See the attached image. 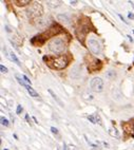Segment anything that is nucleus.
Here are the masks:
<instances>
[{
    "instance_id": "obj_20",
    "label": "nucleus",
    "mask_w": 134,
    "mask_h": 150,
    "mask_svg": "<svg viewBox=\"0 0 134 150\" xmlns=\"http://www.w3.org/2000/svg\"><path fill=\"white\" fill-rule=\"evenodd\" d=\"M130 3H131V4H132V6H133V8H134V3H133V2H130Z\"/></svg>"
},
{
    "instance_id": "obj_15",
    "label": "nucleus",
    "mask_w": 134,
    "mask_h": 150,
    "mask_svg": "<svg viewBox=\"0 0 134 150\" xmlns=\"http://www.w3.org/2000/svg\"><path fill=\"white\" fill-rule=\"evenodd\" d=\"M22 77H23V79H24V81H25V83H30V85H31V81H30V79L27 77V76H24V75H23Z\"/></svg>"
},
{
    "instance_id": "obj_18",
    "label": "nucleus",
    "mask_w": 134,
    "mask_h": 150,
    "mask_svg": "<svg viewBox=\"0 0 134 150\" xmlns=\"http://www.w3.org/2000/svg\"><path fill=\"white\" fill-rule=\"evenodd\" d=\"M118 16L121 17V20H123V22H126V23H128V21H126V19L123 18V16H121V15H118Z\"/></svg>"
},
{
    "instance_id": "obj_1",
    "label": "nucleus",
    "mask_w": 134,
    "mask_h": 150,
    "mask_svg": "<svg viewBox=\"0 0 134 150\" xmlns=\"http://www.w3.org/2000/svg\"><path fill=\"white\" fill-rule=\"evenodd\" d=\"M48 47H49V50L51 52H53L55 54H60L64 51L66 43H64L63 39L61 37H56L49 42Z\"/></svg>"
},
{
    "instance_id": "obj_21",
    "label": "nucleus",
    "mask_w": 134,
    "mask_h": 150,
    "mask_svg": "<svg viewBox=\"0 0 134 150\" xmlns=\"http://www.w3.org/2000/svg\"><path fill=\"white\" fill-rule=\"evenodd\" d=\"M133 134H134V127H133Z\"/></svg>"
},
{
    "instance_id": "obj_10",
    "label": "nucleus",
    "mask_w": 134,
    "mask_h": 150,
    "mask_svg": "<svg viewBox=\"0 0 134 150\" xmlns=\"http://www.w3.org/2000/svg\"><path fill=\"white\" fill-rule=\"evenodd\" d=\"M49 93L51 94L52 96H53V97H54V99H56V102H57V103H58V104H59V105H60V106H63V105H62V103H61V102H60V100H59V99H58V98H57V96H56V95H55V94H54V93H53V92H52V91H51V90H49Z\"/></svg>"
},
{
    "instance_id": "obj_9",
    "label": "nucleus",
    "mask_w": 134,
    "mask_h": 150,
    "mask_svg": "<svg viewBox=\"0 0 134 150\" xmlns=\"http://www.w3.org/2000/svg\"><path fill=\"white\" fill-rule=\"evenodd\" d=\"M109 133H110L112 137H119V133H118L117 130H116L115 128H110V129H109Z\"/></svg>"
},
{
    "instance_id": "obj_16",
    "label": "nucleus",
    "mask_w": 134,
    "mask_h": 150,
    "mask_svg": "<svg viewBox=\"0 0 134 150\" xmlns=\"http://www.w3.org/2000/svg\"><path fill=\"white\" fill-rule=\"evenodd\" d=\"M22 111V107H21V105H18V107H17V113H20Z\"/></svg>"
},
{
    "instance_id": "obj_22",
    "label": "nucleus",
    "mask_w": 134,
    "mask_h": 150,
    "mask_svg": "<svg viewBox=\"0 0 134 150\" xmlns=\"http://www.w3.org/2000/svg\"><path fill=\"white\" fill-rule=\"evenodd\" d=\"M133 34H134V31H133Z\"/></svg>"
},
{
    "instance_id": "obj_12",
    "label": "nucleus",
    "mask_w": 134,
    "mask_h": 150,
    "mask_svg": "<svg viewBox=\"0 0 134 150\" xmlns=\"http://www.w3.org/2000/svg\"><path fill=\"white\" fill-rule=\"evenodd\" d=\"M1 124H2L3 126H6V127H8V121L6 120V118L1 117Z\"/></svg>"
},
{
    "instance_id": "obj_5",
    "label": "nucleus",
    "mask_w": 134,
    "mask_h": 150,
    "mask_svg": "<svg viewBox=\"0 0 134 150\" xmlns=\"http://www.w3.org/2000/svg\"><path fill=\"white\" fill-rule=\"evenodd\" d=\"M38 8L40 10L41 6L39 4H34L28 10V13H29L30 16H37V15H39L41 13V12H38Z\"/></svg>"
},
{
    "instance_id": "obj_4",
    "label": "nucleus",
    "mask_w": 134,
    "mask_h": 150,
    "mask_svg": "<svg viewBox=\"0 0 134 150\" xmlns=\"http://www.w3.org/2000/svg\"><path fill=\"white\" fill-rule=\"evenodd\" d=\"M90 87L94 92H102L104 90V81L100 77H94L92 78Z\"/></svg>"
},
{
    "instance_id": "obj_6",
    "label": "nucleus",
    "mask_w": 134,
    "mask_h": 150,
    "mask_svg": "<svg viewBox=\"0 0 134 150\" xmlns=\"http://www.w3.org/2000/svg\"><path fill=\"white\" fill-rule=\"evenodd\" d=\"M57 19H58L59 21L64 22V23H69L70 22V18L67 15H63V14H58L57 15Z\"/></svg>"
},
{
    "instance_id": "obj_7",
    "label": "nucleus",
    "mask_w": 134,
    "mask_h": 150,
    "mask_svg": "<svg viewBox=\"0 0 134 150\" xmlns=\"http://www.w3.org/2000/svg\"><path fill=\"white\" fill-rule=\"evenodd\" d=\"M27 88V90H28V92L30 93V95H32L33 97H39V95H38V93L37 92L34 90V89L32 88V87H30V86H27L25 87Z\"/></svg>"
},
{
    "instance_id": "obj_19",
    "label": "nucleus",
    "mask_w": 134,
    "mask_h": 150,
    "mask_svg": "<svg viewBox=\"0 0 134 150\" xmlns=\"http://www.w3.org/2000/svg\"><path fill=\"white\" fill-rule=\"evenodd\" d=\"M129 18H130V19H134V15H133V14H132V13L129 14Z\"/></svg>"
},
{
    "instance_id": "obj_8",
    "label": "nucleus",
    "mask_w": 134,
    "mask_h": 150,
    "mask_svg": "<svg viewBox=\"0 0 134 150\" xmlns=\"http://www.w3.org/2000/svg\"><path fill=\"white\" fill-rule=\"evenodd\" d=\"M8 57H10V59H11V60H13V62H16V64H18V66H20V62H19L18 58H17L16 55H15L14 53H10V54H8Z\"/></svg>"
},
{
    "instance_id": "obj_2",
    "label": "nucleus",
    "mask_w": 134,
    "mask_h": 150,
    "mask_svg": "<svg viewBox=\"0 0 134 150\" xmlns=\"http://www.w3.org/2000/svg\"><path fill=\"white\" fill-rule=\"evenodd\" d=\"M52 67L55 68V69H58V70H61L63 68L67 67V64H68V60L66 57L63 56H59V57H55V58H52Z\"/></svg>"
},
{
    "instance_id": "obj_11",
    "label": "nucleus",
    "mask_w": 134,
    "mask_h": 150,
    "mask_svg": "<svg viewBox=\"0 0 134 150\" xmlns=\"http://www.w3.org/2000/svg\"><path fill=\"white\" fill-rule=\"evenodd\" d=\"M16 79H17V81H18V83H20V85H21V86L27 87V85H25V83H24V81H22L21 77H20V76H18V75H16Z\"/></svg>"
},
{
    "instance_id": "obj_17",
    "label": "nucleus",
    "mask_w": 134,
    "mask_h": 150,
    "mask_svg": "<svg viewBox=\"0 0 134 150\" xmlns=\"http://www.w3.org/2000/svg\"><path fill=\"white\" fill-rule=\"evenodd\" d=\"M51 130H52V132H53V133H55V134H57V133H58V130H57L56 128H54V127H52V128H51Z\"/></svg>"
},
{
    "instance_id": "obj_13",
    "label": "nucleus",
    "mask_w": 134,
    "mask_h": 150,
    "mask_svg": "<svg viewBox=\"0 0 134 150\" xmlns=\"http://www.w3.org/2000/svg\"><path fill=\"white\" fill-rule=\"evenodd\" d=\"M16 3H18V6H24V4H29L30 3V1L29 0H25V1H16Z\"/></svg>"
},
{
    "instance_id": "obj_3",
    "label": "nucleus",
    "mask_w": 134,
    "mask_h": 150,
    "mask_svg": "<svg viewBox=\"0 0 134 150\" xmlns=\"http://www.w3.org/2000/svg\"><path fill=\"white\" fill-rule=\"evenodd\" d=\"M88 47H89V49H90V51L93 54H95V55H99V54L102 53L100 43H99L96 39H94V38H91V39L88 40Z\"/></svg>"
},
{
    "instance_id": "obj_14",
    "label": "nucleus",
    "mask_w": 134,
    "mask_h": 150,
    "mask_svg": "<svg viewBox=\"0 0 134 150\" xmlns=\"http://www.w3.org/2000/svg\"><path fill=\"white\" fill-rule=\"evenodd\" d=\"M0 70H1V72H2V73H6V72H8V69H6V68L3 66V64H1V66H0Z\"/></svg>"
}]
</instances>
